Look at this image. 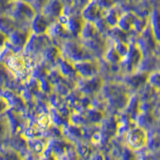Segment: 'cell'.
Listing matches in <instances>:
<instances>
[{
    "label": "cell",
    "mask_w": 160,
    "mask_h": 160,
    "mask_svg": "<svg viewBox=\"0 0 160 160\" xmlns=\"http://www.w3.org/2000/svg\"><path fill=\"white\" fill-rule=\"evenodd\" d=\"M102 8L99 7V5L95 2V0L88 2L81 12V16L85 22H96L98 19L102 17Z\"/></svg>",
    "instance_id": "6da1fadb"
},
{
    "label": "cell",
    "mask_w": 160,
    "mask_h": 160,
    "mask_svg": "<svg viewBox=\"0 0 160 160\" xmlns=\"http://www.w3.org/2000/svg\"><path fill=\"white\" fill-rule=\"evenodd\" d=\"M50 25H51L50 19H48L42 13H36L35 16L33 17L31 23H30L31 33L37 34V35L46 34Z\"/></svg>",
    "instance_id": "7a4b0ae2"
},
{
    "label": "cell",
    "mask_w": 160,
    "mask_h": 160,
    "mask_svg": "<svg viewBox=\"0 0 160 160\" xmlns=\"http://www.w3.org/2000/svg\"><path fill=\"white\" fill-rule=\"evenodd\" d=\"M62 11L63 4L60 2V0H48L43 6L41 13L48 19H57L61 16Z\"/></svg>",
    "instance_id": "3957f363"
},
{
    "label": "cell",
    "mask_w": 160,
    "mask_h": 160,
    "mask_svg": "<svg viewBox=\"0 0 160 160\" xmlns=\"http://www.w3.org/2000/svg\"><path fill=\"white\" fill-rule=\"evenodd\" d=\"M151 31L155 39L160 43V9H154L151 15Z\"/></svg>",
    "instance_id": "277c9868"
},
{
    "label": "cell",
    "mask_w": 160,
    "mask_h": 160,
    "mask_svg": "<svg viewBox=\"0 0 160 160\" xmlns=\"http://www.w3.org/2000/svg\"><path fill=\"white\" fill-rule=\"evenodd\" d=\"M135 20H136V17H135L132 13H125V14L121 15V17H120L117 27L123 30L124 32L128 31L129 29L133 28Z\"/></svg>",
    "instance_id": "5b68a950"
},
{
    "label": "cell",
    "mask_w": 160,
    "mask_h": 160,
    "mask_svg": "<svg viewBox=\"0 0 160 160\" xmlns=\"http://www.w3.org/2000/svg\"><path fill=\"white\" fill-rule=\"evenodd\" d=\"M120 17H121V15L118 14L117 10H115L114 8L111 7L107 10V12L104 16V19L106 20V22L108 23L110 27H116L118 25Z\"/></svg>",
    "instance_id": "8992f818"
},
{
    "label": "cell",
    "mask_w": 160,
    "mask_h": 160,
    "mask_svg": "<svg viewBox=\"0 0 160 160\" xmlns=\"http://www.w3.org/2000/svg\"><path fill=\"white\" fill-rule=\"evenodd\" d=\"M106 58H107V60H109V61L116 62V61H119V60L121 59L122 57L118 54V52L116 51L115 47L112 46V47H110L107 50V52H106Z\"/></svg>",
    "instance_id": "52a82bcc"
},
{
    "label": "cell",
    "mask_w": 160,
    "mask_h": 160,
    "mask_svg": "<svg viewBox=\"0 0 160 160\" xmlns=\"http://www.w3.org/2000/svg\"><path fill=\"white\" fill-rule=\"evenodd\" d=\"M95 2L99 5L100 8L106 9V10H108L109 8H111L112 4H113L111 0H95Z\"/></svg>",
    "instance_id": "ba28073f"
},
{
    "label": "cell",
    "mask_w": 160,
    "mask_h": 160,
    "mask_svg": "<svg viewBox=\"0 0 160 160\" xmlns=\"http://www.w3.org/2000/svg\"><path fill=\"white\" fill-rule=\"evenodd\" d=\"M8 42V35L0 30V51L5 48V45Z\"/></svg>",
    "instance_id": "9c48e42d"
},
{
    "label": "cell",
    "mask_w": 160,
    "mask_h": 160,
    "mask_svg": "<svg viewBox=\"0 0 160 160\" xmlns=\"http://www.w3.org/2000/svg\"><path fill=\"white\" fill-rule=\"evenodd\" d=\"M74 0H60V2H61L63 4V6L64 5H71L73 3Z\"/></svg>",
    "instance_id": "30bf717a"
}]
</instances>
